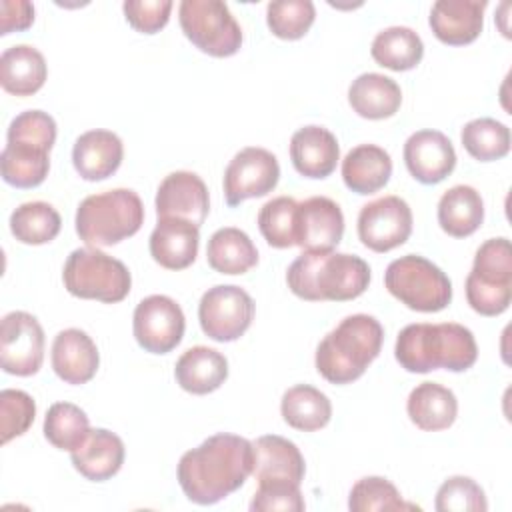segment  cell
Here are the masks:
<instances>
[{
  "mask_svg": "<svg viewBox=\"0 0 512 512\" xmlns=\"http://www.w3.org/2000/svg\"><path fill=\"white\" fill-rule=\"evenodd\" d=\"M254 470L250 440L220 432L182 454L176 476L186 498L210 506L236 492Z\"/></svg>",
  "mask_w": 512,
  "mask_h": 512,
  "instance_id": "1",
  "label": "cell"
},
{
  "mask_svg": "<svg viewBox=\"0 0 512 512\" xmlns=\"http://www.w3.org/2000/svg\"><path fill=\"white\" fill-rule=\"evenodd\" d=\"M394 356L404 370L414 374H426L438 368L464 372L474 366L478 346L472 330L458 322H418L400 330Z\"/></svg>",
  "mask_w": 512,
  "mask_h": 512,
  "instance_id": "2",
  "label": "cell"
},
{
  "mask_svg": "<svg viewBox=\"0 0 512 512\" xmlns=\"http://www.w3.org/2000/svg\"><path fill=\"white\" fill-rule=\"evenodd\" d=\"M288 288L308 302H346L366 292L370 266L356 254L302 252L286 272Z\"/></svg>",
  "mask_w": 512,
  "mask_h": 512,
  "instance_id": "3",
  "label": "cell"
},
{
  "mask_svg": "<svg viewBox=\"0 0 512 512\" xmlns=\"http://www.w3.org/2000/svg\"><path fill=\"white\" fill-rule=\"evenodd\" d=\"M382 340L384 328L374 316L350 314L320 340L316 370L330 384H350L376 360Z\"/></svg>",
  "mask_w": 512,
  "mask_h": 512,
  "instance_id": "4",
  "label": "cell"
},
{
  "mask_svg": "<svg viewBox=\"0 0 512 512\" xmlns=\"http://www.w3.org/2000/svg\"><path fill=\"white\" fill-rule=\"evenodd\" d=\"M76 234L90 248L114 246L134 236L144 224V204L130 188L86 196L76 210Z\"/></svg>",
  "mask_w": 512,
  "mask_h": 512,
  "instance_id": "5",
  "label": "cell"
},
{
  "mask_svg": "<svg viewBox=\"0 0 512 512\" xmlns=\"http://www.w3.org/2000/svg\"><path fill=\"white\" fill-rule=\"evenodd\" d=\"M64 288L82 300L116 304L124 300L132 286V276L124 262L98 248H76L64 262Z\"/></svg>",
  "mask_w": 512,
  "mask_h": 512,
  "instance_id": "6",
  "label": "cell"
},
{
  "mask_svg": "<svg viewBox=\"0 0 512 512\" xmlns=\"http://www.w3.org/2000/svg\"><path fill=\"white\" fill-rule=\"evenodd\" d=\"M466 300L482 316H498L512 300V246L510 240L490 238L474 254L466 276Z\"/></svg>",
  "mask_w": 512,
  "mask_h": 512,
  "instance_id": "7",
  "label": "cell"
},
{
  "mask_svg": "<svg viewBox=\"0 0 512 512\" xmlns=\"http://www.w3.org/2000/svg\"><path fill=\"white\" fill-rule=\"evenodd\" d=\"M384 286L396 300L416 312H440L452 300L450 278L418 254L392 260L384 272Z\"/></svg>",
  "mask_w": 512,
  "mask_h": 512,
  "instance_id": "8",
  "label": "cell"
},
{
  "mask_svg": "<svg viewBox=\"0 0 512 512\" xmlns=\"http://www.w3.org/2000/svg\"><path fill=\"white\" fill-rule=\"evenodd\" d=\"M178 20L184 36L204 54L228 58L242 46V28L226 2L182 0Z\"/></svg>",
  "mask_w": 512,
  "mask_h": 512,
  "instance_id": "9",
  "label": "cell"
},
{
  "mask_svg": "<svg viewBox=\"0 0 512 512\" xmlns=\"http://www.w3.org/2000/svg\"><path fill=\"white\" fill-rule=\"evenodd\" d=\"M252 296L234 284L208 288L198 304L202 332L216 342L238 340L254 320Z\"/></svg>",
  "mask_w": 512,
  "mask_h": 512,
  "instance_id": "10",
  "label": "cell"
},
{
  "mask_svg": "<svg viewBox=\"0 0 512 512\" xmlns=\"http://www.w3.org/2000/svg\"><path fill=\"white\" fill-rule=\"evenodd\" d=\"M186 318L176 300L152 294L138 302L132 316V332L140 348L150 354H168L184 336Z\"/></svg>",
  "mask_w": 512,
  "mask_h": 512,
  "instance_id": "11",
  "label": "cell"
},
{
  "mask_svg": "<svg viewBox=\"0 0 512 512\" xmlns=\"http://www.w3.org/2000/svg\"><path fill=\"white\" fill-rule=\"evenodd\" d=\"M44 360V330L36 316L14 310L0 324V366L6 374L32 376Z\"/></svg>",
  "mask_w": 512,
  "mask_h": 512,
  "instance_id": "12",
  "label": "cell"
},
{
  "mask_svg": "<svg viewBox=\"0 0 512 512\" xmlns=\"http://www.w3.org/2000/svg\"><path fill=\"white\" fill-rule=\"evenodd\" d=\"M280 180V164L272 152L258 146L242 148L224 170V198L228 206H238L248 198L266 196Z\"/></svg>",
  "mask_w": 512,
  "mask_h": 512,
  "instance_id": "13",
  "label": "cell"
},
{
  "mask_svg": "<svg viewBox=\"0 0 512 512\" xmlns=\"http://www.w3.org/2000/svg\"><path fill=\"white\" fill-rule=\"evenodd\" d=\"M412 234V210L400 196H382L362 206L358 214V238L374 252L402 246Z\"/></svg>",
  "mask_w": 512,
  "mask_h": 512,
  "instance_id": "14",
  "label": "cell"
},
{
  "mask_svg": "<svg viewBox=\"0 0 512 512\" xmlns=\"http://www.w3.org/2000/svg\"><path fill=\"white\" fill-rule=\"evenodd\" d=\"M154 206L158 218H182L200 228L210 212L208 188L198 174L176 170L160 182Z\"/></svg>",
  "mask_w": 512,
  "mask_h": 512,
  "instance_id": "15",
  "label": "cell"
},
{
  "mask_svg": "<svg viewBox=\"0 0 512 512\" xmlns=\"http://www.w3.org/2000/svg\"><path fill=\"white\" fill-rule=\"evenodd\" d=\"M344 234V214L326 196H312L296 208V246L304 252H332Z\"/></svg>",
  "mask_w": 512,
  "mask_h": 512,
  "instance_id": "16",
  "label": "cell"
},
{
  "mask_svg": "<svg viewBox=\"0 0 512 512\" xmlns=\"http://www.w3.org/2000/svg\"><path fill=\"white\" fill-rule=\"evenodd\" d=\"M404 164L420 184H438L452 174L456 152L446 134L438 130H418L404 142Z\"/></svg>",
  "mask_w": 512,
  "mask_h": 512,
  "instance_id": "17",
  "label": "cell"
},
{
  "mask_svg": "<svg viewBox=\"0 0 512 512\" xmlns=\"http://www.w3.org/2000/svg\"><path fill=\"white\" fill-rule=\"evenodd\" d=\"M486 6V0H438L432 4L428 22L440 42L464 46L480 36Z\"/></svg>",
  "mask_w": 512,
  "mask_h": 512,
  "instance_id": "18",
  "label": "cell"
},
{
  "mask_svg": "<svg viewBox=\"0 0 512 512\" xmlns=\"http://www.w3.org/2000/svg\"><path fill=\"white\" fill-rule=\"evenodd\" d=\"M200 228L182 218H158L150 240V256L168 270H184L198 256Z\"/></svg>",
  "mask_w": 512,
  "mask_h": 512,
  "instance_id": "19",
  "label": "cell"
},
{
  "mask_svg": "<svg viewBox=\"0 0 512 512\" xmlns=\"http://www.w3.org/2000/svg\"><path fill=\"white\" fill-rule=\"evenodd\" d=\"M290 160L304 178H326L340 160L338 140L324 126H304L290 138Z\"/></svg>",
  "mask_w": 512,
  "mask_h": 512,
  "instance_id": "20",
  "label": "cell"
},
{
  "mask_svg": "<svg viewBox=\"0 0 512 512\" xmlns=\"http://www.w3.org/2000/svg\"><path fill=\"white\" fill-rule=\"evenodd\" d=\"M124 158V144L112 130H88L80 134L72 148V164L80 178L88 182L112 176Z\"/></svg>",
  "mask_w": 512,
  "mask_h": 512,
  "instance_id": "21",
  "label": "cell"
},
{
  "mask_svg": "<svg viewBox=\"0 0 512 512\" xmlns=\"http://www.w3.org/2000/svg\"><path fill=\"white\" fill-rule=\"evenodd\" d=\"M100 354L94 340L80 328H66L54 336L52 368L66 384H86L94 378Z\"/></svg>",
  "mask_w": 512,
  "mask_h": 512,
  "instance_id": "22",
  "label": "cell"
},
{
  "mask_svg": "<svg viewBox=\"0 0 512 512\" xmlns=\"http://www.w3.org/2000/svg\"><path fill=\"white\" fill-rule=\"evenodd\" d=\"M254 446V470L258 484L262 482H292L304 480L306 464L304 456L294 442L278 434H266L252 442Z\"/></svg>",
  "mask_w": 512,
  "mask_h": 512,
  "instance_id": "23",
  "label": "cell"
},
{
  "mask_svg": "<svg viewBox=\"0 0 512 512\" xmlns=\"http://www.w3.org/2000/svg\"><path fill=\"white\" fill-rule=\"evenodd\" d=\"M124 442L106 428H90L88 436L70 452L74 468L92 482H104L124 464Z\"/></svg>",
  "mask_w": 512,
  "mask_h": 512,
  "instance_id": "24",
  "label": "cell"
},
{
  "mask_svg": "<svg viewBox=\"0 0 512 512\" xmlns=\"http://www.w3.org/2000/svg\"><path fill=\"white\" fill-rule=\"evenodd\" d=\"M174 378L178 386L190 394H210L228 378V360L214 348L192 346L178 358Z\"/></svg>",
  "mask_w": 512,
  "mask_h": 512,
  "instance_id": "25",
  "label": "cell"
},
{
  "mask_svg": "<svg viewBox=\"0 0 512 512\" xmlns=\"http://www.w3.org/2000/svg\"><path fill=\"white\" fill-rule=\"evenodd\" d=\"M406 412L416 428L438 432L454 424L458 400L450 388L438 382H422L408 394Z\"/></svg>",
  "mask_w": 512,
  "mask_h": 512,
  "instance_id": "26",
  "label": "cell"
},
{
  "mask_svg": "<svg viewBox=\"0 0 512 512\" xmlns=\"http://www.w3.org/2000/svg\"><path fill=\"white\" fill-rule=\"evenodd\" d=\"M46 76V60L30 44L10 46L0 56V84L8 94L32 96L44 86Z\"/></svg>",
  "mask_w": 512,
  "mask_h": 512,
  "instance_id": "27",
  "label": "cell"
},
{
  "mask_svg": "<svg viewBox=\"0 0 512 512\" xmlns=\"http://www.w3.org/2000/svg\"><path fill=\"white\" fill-rule=\"evenodd\" d=\"M348 102L358 116L384 120L398 112L402 104V90L390 76L364 72L352 80L348 88Z\"/></svg>",
  "mask_w": 512,
  "mask_h": 512,
  "instance_id": "28",
  "label": "cell"
},
{
  "mask_svg": "<svg viewBox=\"0 0 512 512\" xmlns=\"http://www.w3.org/2000/svg\"><path fill=\"white\" fill-rule=\"evenodd\" d=\"M392 176L390 154L376 144H360L342 160V180L356 194H374Z\"/></svg>",
  "mask_w": 512,
  "mask_h": 512,
  "instance_id": "29",
  "label": "cell"
},
{
  "mask_svg": "<svg viewBox=\"0 0 512 512\" xmlns=\"http://www.w3.org/2000/svg\"><path fill=\"white\" fill-rule=\"evenodd\" d=\"M484 222V200L480 192L468 184L448 188L438 200V224L454 238L474 234Z\"/></svg>",
  "mask_w": 512,
  "mask_h": 512,
  "instance_id": "30",
  "label": "cell"
},
{
  "mask_svg": "<svg viewBox=\"0 0 512 512\" xmlns=\"http://www.w3.org/2000/svg\"><path fill=\"white\" fill-rule=\"evenodd\" d=\"M206 258L212 270L234 276L244 274L258 264V250L244 230L226 226L210 236Z\"/></svg>",
  "mask_w": 512,
  "mask_h": 512,
  "instance_id": "31",
  "label": "cell"
},
{
  "mask_svg": "<svg viewBox=\"0 0 512 512\" xmlns=\"http://www.w3.org/2000/svg\"><path fill=\"white\" fill-rule=\"evenodd\" d=\"M280 412L288 426L302 432H314L330 422L332 404L318 388L310 384H296L282 394Z\"/></svg>",
  "mask_w": 512,
  "mask_h": 512,
  "instance_id": "32",
  "label": "cell"
},
{
  "mask_svg": "<svg viewBox=\"0 0 512 512\" xmlns=\"http://www.w3.org/2000/svg\"><path fill=\"white\" fill-rule=\"evenodd\" d=\"M0 170L14 188L40 186L50 170V152L28 142H6L0 154Z\"/></svg>",
  "mask_w": 512,
  "mask_h": 512,
  "instance_id": "33",
  "label": "cell"
},
{
  "mask_svg": "<svg viewBox=\"0 0 512 512\" xmlns=\"http://www.w3.org/2000/svg\"><path fill=\"white\" fill-rule=\"evenodd\" d=\"M372 58L394 72H406L420 64L424 56V42L408 26H390L380 30L370 46Z\"/></svg>",
  "mask_w": 512,
  "mask_h": 512,
  "instance_id": "34",
  "label": "cell"
},
{
  "mask_svg": "<svg viewBox=\"0 0 512 512\" xmlns=\"http://www.w3.org/2000/svg\"><path fill=\"white\" fill-rule=\"evenodd\" d=\"M62 228L58 210L42 200L24 202L10 214L12 236L30 246H40L52 242Z\"/></svg>",
  "mask_w": 512,
  "mask_h": 512,
  "instance_id": "35",
  "label": "cell"
},
{
  "mask_svg": "<svg viewBox=\"0 0 512 512\" xmlns=\"http://www.w3.org/2000/svg\"><path fill=\"white\" fill-rule=\"evenodd\" d=\"M90 432V420L86 412L72 402H56L44 416V436L58 448L72 452Z\"/></svg>",
  "mask_w": 512,
  "mask_h": 512,
  "instance_id": "36",
  "label": "cell"
},
{
  "mask_svg": "<svg viewBox=\"0 0 512 512\" xmlns=\"http://www.w3.org/2000/svg\"><path fill=\"white\" fill-rule=\"evenodd\" d=\"M464 150L480 160H500L510 152V128L494 118H476L464 124L460 134Z\"/></svg>",
  "mask_w": 512,
  "mask_h": 512,
  "instance_id": "37",
  "label": "cell"
},
{
  "mask_svg": "<svg viewBox=\"0 0 512 512\" xmlns=\"http://www.w3.org/2000/svg\"><path fill=\"white\" fill-rule=\"evenodd\" d=\"M296 208L298 202L290 196L268 200L258 212V228L272 248L296 246Z\"/></svg>",
  "mask_w": 512,
  "mask_h": 512,
  "instance_id": "38",
  "label": "cell"
},
{
  "mask_svg": "<svg viewBox=\"0 0 512 512\" xmlns=\"http://www.w3.org/2000/svg\"><path fill=\"white\" fill-rule=\"evenodd\" d=\"M316 18V8L310 0H274L266 6V24L276 38H302Z\"/></svg>",
  "mask_w": 512,
  "mask_h": 512,
  "instance_id": "39",
  "label": "cell"
},
{
  "mask_svg": "<svg viewBox=\"0 0 512 512\" xmlns=\"http://www.w3.org/2000/svg\"><path fill=\"white\" fill-rule=\"evenodd\" d=\"M348 508L352 512H372V510H408L416 508L406 504L398 488L382 476L360 478L348 496Z\"/></svg>",
  "mask_w": 512,
  "mask_h": 512,
  "instance_id": "40",
  "label": "cell"
},
{
  "mask_svg": "<svg viewBox=\"0 0 512 512\" xmlns=\"http://www.w3.org/2000/svg\"><path fill=\"white\" fill-rule=\"evenodd\" d=\"M434 506L438 512H486L488 500L476 480L450 476L438 488Z\"/></svg>",
  "mask_w": 512,
  "mask_h": 512,
  "instance_id": "41",
  "label": "cell"
},
{
  "mask_svg": "<svg viewBox=\"0 0 512 512\" xmlns=\"http://www.w3.org/2000/svg\"><path fill=\"white\" fill-rule=\"evenodd\" d=\"M36 416V404L24 390L6 388L0 392V432L2 444L28 432Z\"/></svg>",
  "mask_w": 512,
  "mask_h": 512,
  "instance_id": "42",
  "label": "cell"
},
{
  "mask_svg": "<svg viewBox=\"0 0 512 512\" xmlns=\"http://www.w3.org/2000/svg\"><path fill=\"white\" fill-rule=\"evenodd\" d=\"M6 142H28L50 152L56 142V122L42 110L20 112L8 126Z\"/></svg>",
  "mask_w": 512,
  "mask_h": 512,
  "instance_id": "43",
  "label": "cell"
},
{
  "mask_svg": "<svg viewBox=\"0 0 512 512\" xmlns=\"http://www.w3.org/2000/svg\"><path fill=\"white\" fill-rule=\"evenodd\" d=\"M306 508L300 484L292 482H262L254 492L250 502L252 512H270V510H284V512H302Z\"/></svg>",
  "mask_w": 512,
  "mask_h": 512,
  "instance_id": "44",
  "label": "cell"
},
{
  "mask_svg": "<svg viewBox=\"0 0 512 512\" xmlns=\"http://www.w3.org/2000/svg\"><path fill=\"white\" fill-rule=\"evenodd\" d=\"M172 6L174 4L170 0H126L122 10L134 30L142 34H156L168 24Z\"/></svg>",
  "mask_w": 512,
  "mask_h": 512,
  "instance_id": "45",
  "label": "cell"
},
{
  "mask_svg": "<svg viewBox=\"0 0 512 512\" xmlns=\"http://www.w3.org/2000/svg\"><path fill=\"white\" fill-rule=\"evenodd\" d=\"M34 4L28 0H2L0 2V34L20 32L32 26Z\"/></svg>",
  "mask_w": 512,
  "mask_h": 512,
  "instance_id": "46",
  "label": "cell"
}]
</instances>
